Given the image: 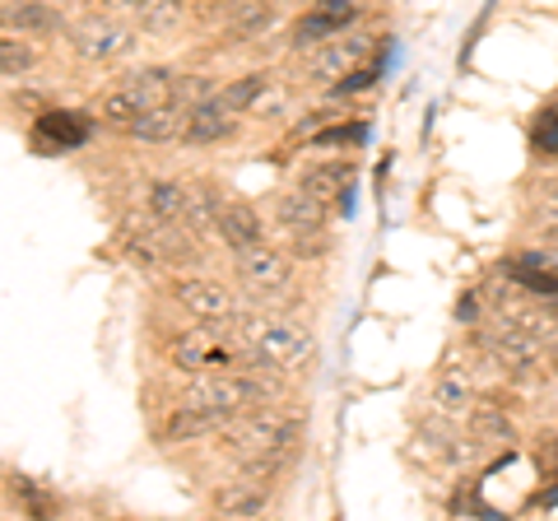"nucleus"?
Segmentation results:
<instances>
[{
  "mask_svg": "<svg viewBox=\"0 0 558 521\" xmlns=\"http://www.w3.org/2000/svg\"><path fill=\"white\" fill-rule=\"evenodd\" d=\"M233 344L242 363L266 373H293L312 359V336L299 322H284V317H242L233 326Z\"/></svg>",
  "mask_w": 558,
  "mask_h": 521,
  "instance_id": "nucleus-1",
  "label": "nucleus"
},
{
  "mask_svg": "<svg viewBox=\"0 0 558 521\" xmlns=\"http://www.w3.org/2000/svg\"><path fill=\"white\" fill-rule=\"evenodd\" d=\"M299 438V424L293 420H275L266 410H242L223 424V443L242 461L247 475H275L279 461H284V447Z\"/></svg>",
  "mask_w": 558,
  "mask_h": 521,
  "instance_id": "nucleus-2",
  "label": "nucleus"
},
{
  "mask_svg": "<svg viewBox=\"0 0 558 521\" xmlns=\"http://www.w3.org/2000/svg\"><path fill=\"white\" fill-rule=\"evenodd\" d=\"M266 401V387L256 377H238V373H191V387L182 396L186 410H196L201 420H209V428L229 424L233 414L242 410H256Z\"/></svg>",
  "mask_w": 558,
  "mask_h": 521,
  "instance_id": "nucleus-3",
  "label": "nucleus"
},
{
  "mask_svg": "<svg viewBox=\"0 0 558 521\" xmlns=\"http://www.w3.org/2000/svg\"><path fill=\"white\" fill-rule=\"evenodd\" d=\"M373 57V38L368 33H336V38H326L312 47L307 57V80L312 84H344L354 71H363Z\"/></svg>",
  "mask_w": 558,
  "mask_h": 521,
  "instance_id": "nucleus-4",
  "label": "nucleus"
},
{
  "mask_svg": "<svg viewBox=\"0 0 558 521\" xmlns=\"http://www.w3.org/2000/svg\"><path fill=\"white\" fill-rule=\"evenodd\" d=\"M172 363L182 373H219L238 363V344L229 331H219V322H201L196 331H182L172 340Z\"/></svg>",
  "mask_w": 558,
  "mask_h": 521,
  "instance_id": "nucleus-5",
  "label": "nucleus"
},
{
  "mask_svg": "<svg viewBox=\"0 0 558 521\" xmlns=\"http://www.w3.org/2000/svg\"><path fill=\"white\" fill-rule=\"evenodd\" d=\"M70 47L80 51V61L108 65V61H121L135 51V28L121 24V20H84L75 33H70Z\"/></svg>",
  "mask_w": 558,
  "mask_h": 521,
  "instance_id": "nucleus-6",
  "label": "nucleus"
},
{
  "mask_svg": "<svg viewBox=\"0 0 558 521\" xmlns=\"http://www.w3.org/2000/svg\"><path fill=\"white\" fill-rule=\"evenodd\" d=\"M238 275L252 293H279L289 284V256L266 242H252V247L238 252Z\"/></svg>",
  "mask_w": 558,
  "mask_h": 521,
  "instance_id": "nucleus-7",
  "label": "nucleus"
},
{
  "mask_svg": "<svg viewBox=\"0 0 558 521\" xmlns=\"http://www.w3.org/2000/svg\"><path fill=\"white\" fill-rule=\"evenodd\" d=\"M354 14H359L354 0H317V5L293 24V47H317L326 38H336V33L354 24Z\"/></svg>",
  "mask_w": 558,
  "mask_h": 521,
  "instance_id": "nucleus-8",
  "label": "nucleus"
},
{
  "mask_svg": "<svg viewBox=\"0 0 558 521\" xmlns=\"http://www.w3.org/2000/svg\"><path fill=\"white\" fill-rule=\"evenodd\" d=\"M238 131V108L223 94L191 102V121H186V145H219Z\"/></svg>",
  "mask_w": 558,
  "mask_h": 521,
  "instance_id": "nucleus-9",
  "label": "nucleus"
},
{
  "mask_svg": "<svg viewBox=\"0 0 558 521\" xmlns=\"http://www.w3.org/2000/svg\"><path fill=\"white\" fill-rule=\"evenodd\" d=\"M539 344L545 340H539L535 331H526L521 322H512V317L502 326H494V331H484V350L494 354L502 368H531V363L539 359Z\"/></svg>",
  "mask_w": 558,
  "mask_h": 521,
  "instance_id": "nucleus-10",
  "label": "nucleus"
},
{
  "mask_svg": "<svg viewBox=\"0 0 558 521\" xmlns=\"http://www.w3.org/2000/svg\"><path fill=\"white\" fill-rule=\"evenodd\" d=\"M186 121H191V102L168 98V102H159V108L140 112L131 135L135 141H149V145H172V141H186Z\"/></svg>",
  "mask_w": 558,
  "mask_h": 521,
  "instance_id": "nucleus-11",
  "label": "nucleus"
},
{
  "mask_svg": "<svg viewBox=\"0 0 558 521\" xmlns=\"http://www.w3.org/2000/svg\"><path fill=\"white\" fill-rule=\"evenodd\" d=\"M178 303L191 312V317H201V322H229V317H238V299L229 289H223L219 280H182L178 289Z\"/></svg>",
  "mask_w": 558,
  "mask_h": 521,
  "instance_id": "nucleus-12",
  "label": "nucleus"
},
{
  "mask_svg": "<svg viewBox=\"0 0 558 521\" xmlns=\"http://www.w3.org/2000/svg\"><path fill=\"white\" fill-rule=\"evenodd\" d=\"M433 410L442 420H461V414L475 410V373L465 363H447L438 373V381H433Z\"/></svg>",
  "mask_w": 558,
  "mask_h": 521,
  "instance_id": "nucleus-13",
  "label": "nucleus"
},
{
  "mask_svg": "<svg viewBox=\"0 0 558 521\" xmlns=\"http://www.w3.org/2000/svg\"><path fill=\"white\" fill-rule=\"evenodd\" d=\"M84 141H89V121H84L80 112H47L38 126H33V145L47 149V154H65V149H80Z\"/></svg>",
  "mask_w": 558,
  "mask_h": 521,
  "instance_id": "nucleus-14",
  "label": "nucleus"
},
{
  "mask_svg": "<svg viewBox=\"0 0 558 521\" xmlns=\"http://www.w3.org/2000/svg\"><path fill=\"white\" fill-rule=\"evenodd\" d=\"M260 508H266V489H260V480L247 475V480H229L215 489V512L219 517H260Z\"/></svg>",
  "mask_w": 558,
  "mask_h": 521,
  "instance_id": "nucleus-15",
  "label": "nucleus"
},
{
  "mask_svg": "<svg viewBox=\"0 0 558 521\" xmlns=\"http://www.w3.org/2000/svg\"><path fill=\"white\" fill-rule=\"evenodd\" d=\"M121 84H126L140 108L149 112V108H159V102L178 98V84H182V80H178V71H168V65H149V71H131Z\"/></svg>",
  "mask_w": 558,
  "mask_h": 521,
  "instance_id": "nucleus-16",
  "label": "nucleus"
},
{
  "mask_svg": "<svg viewBox=\"0 0 558 521\" xmlns=\"http://www.w3.org/2000/svg\"><path fill=\"white\" fill-rule=\"evenodd\" d=\"M322 205H326V201H317L307 186H299V191H289V196L275 205V219L284 223L289 233L307 238V233H317V223H322Z\"/></svg>",
  "mask_w": 558,
  "mask_h": 521,
  "instance_id": "nucleus-17",
  "label": "nucleus"
},
{
  "mask_svg": "<svg viewBox=\"0 0 558 521\" xmlns=\"http://www.w3.org/2000/svg\"><path fill=\"white\" fill-rule=\"evenodd\" d=\"M219 233H223V242H229L233 252H242V247H252V242H260V219L247 210V205H223L219 210Z\"/></svg>",
  "mask_w": 558,
  "mask_h": 521,
  "instance_id": "nucleus-18",
  "label": "nucleus"
},
{
  "mask_svg": "<svg viewBox=\"0 0 558 521\" xmlns=\"http://www.w3.org/2000/svg\"><path fill=\"white\" fill-rule=\"evenodd\" d=\"M186 201H191V186H186V182H178V178H154V182H149V210L159 215V219L182 223Z\"/></svg>",
  "mask_w": 558,
  "mask_h": 521,
  "instance_id": "nucleus-19",
  "label": "nucleus"
},
{
  "mask_svg": "<svg viewBox=\"0 0 558 521\" xmlns=\"http://www.w3.org/2000/svg\"><path fill=\"white\" fill-rule=\"evenodd\" d=\"M140 112H145V108H140V102H135V94L126 89V84H117V89L98 102V117L108 121V126H117V131H131Z\"/></svg>",
  "mask_w": 558,
  "mask_h": 521,
  "instance_id": "nucleus-20",
  "label": "nucleus"
},
{
  "mask_svg": "<svg viewBox=\"0 0 558 521\" xmlns=\"http://www.w3.org/2000/svg\"><path fill=\"white\" fill-rule=\"evenodd\" d=\"M5 28H10V33H14V28H20V33H61V14L33 0V5H20V10L5 14Z\"/></svg>",
  "mask_w": 558,
  "mask_h": 521,
  "instance_id": "nucleus-21",
  "label": "nucleus"
},
{
  "mask_svg": "<svg viewBox=\"0 0 558 521\" xmlns=\"http://www.w3.org/2000/svg\"><path fill=\"white\" fill-rule=\"evenodd\" d=\"M178 20H182V0H145V5L135 10V24L145 33H168Z\"/></svg>",
  "mask_w": 558,
  "mask_h": 521,
  "instance_id": "nucleus-22",
  "label": "nucleus"
},
{
  "mask_svg": "<svg viewBox=\"0 0 558 521\" xmlns=\"http://www.w3.org/2000/svg\"><path fill=\"white\" fill-rule=\"evenodd\" d=\"M475 438L488 447H508L512 443V424L498 410H475Z\"/></svg>",
  "mask_w": 558,
  "mask_h": 521,
  "instance_id": "nucleus-23",
  "label": "nucleus"
},
{
  "mask_svg": "<svg viewBox=\"0 0 558 521\" xmlns=\"http://www.w3.org/2000/svg\"><path fill=\"white\" fill-rule=\"evenodd\" d=\"M303 186L312 191L317 201H326V196H336V191L344 186V168H317V172H307L303 178Z\"/></svg>",
  "mask_w": 558,
  "mask_h": 521,
  "instance_id": "nucleus-24",
  "label": "nucleus"
},
{
  "mask_svg": "<svg viewBox=\"0 0 558 521\" xmlns=\"http://www.w3.org/2000/svg\"><path fill=\"white\" fill-rule=\"evenodd\" d=\"M0 61H5V75H28V65H33L28 51L14 43V33H10L5 43H0Z\"/></svg>",
  "mask_w": 558,
  "mask_h": 521,
  "instance_id": "nucleus-25",
  "label": "nucleus"
},
{
  "mask_svg": "<svg viewBox=\"0 0 558 521\" xmlns=\"http://www.w3.org/2000/svg\"><path fill=\"white\" fill-rule=\"evenodd\" d=\"M260 89H266V80H260V75H252V80H242V84H229V89H223V98H229L233 108L242 112V108H252Z\"/></svg>",
  "mask_w": 558,
  "mask_h": 521,
  "instance_id": "nucleus-26",
  "label": "nucleus"
},
{
  "mask_svg": "<svg viewBox=\"0 0 558 521\" xmlns=\"http://www.w3.org/2000/svg\"><path fill=\"white\" fill-rule=\"evenodd\" d=\"M535 145L545 154H558V108H549L545 117L535 121Z\"/></svg>",
  "mask_w": 558,
  "mask_h": 521,
  "instance_id": "nucleus-27",
  "label": "nucleus"
},
{
  "mask_svg": "<svg viewBox=\"0 0 558 521\" xmlns=\"http://www.w3.org/2000/svg\"><path fill=\"white\" fill-rule=\"evenodd\" d=\"M284 102H289L284 89H260L256 102H252V112H256V117H279V112H284Z\"/></svg>",
  "mask_w": 558,
  "mask_h": 521,
  "instance_id": "nucleus-28",
  "label": "nucleus"
},
{
  "mask_svg": "<svg viewBox=\"0 0 558 521\" xmlns=\"http://www.w3.org/2000/svg\"><path fill=\"white\" fill-rule=\"evenodd\" d=\"M539 219H545V223H539V238H545V242H554V247H558V210L549 205V210L539 215Z\"/></svg>",
  "mask_w": 558,
  "mask_h": 521,
  "instance_id": "nucleus-29",
  "label": "nucleus"
},
{
  "mask_svg": "<svg viewBox=\"0 0 558 521\" xmlns=\"http://www.w3.org/2000/svg\"><path fill=\"white\" fill-rule=\"evenodd\" d=\"M539 201H545V205H554V210H558V178H549L545 186H539Z\"/></svg>",
  "mask_w": 558,
  "mask_h": 521,
  "instance_id": "nucleus-30",
  "label": "nucleus"
},
{
  "mask_svg": "<svg viewBox=\"0 0 558 521\" xmlns=\"http://www.w3.org/2000/svg\"><path fill=\"white\" fill-rule=\"evenodd\" d=\"M457 317H461V322H475V299H461V303H457Z\"/></svg>",
  "mask_w": 558,
  "mask_h": 521,
  "instance_id": "nucleus-31",
  "label": "nucleus"
},
{
  "mask_svg": "<svg viewBox=\"0 0 558 521\" xmlns=\"http://www.w3.org/2000/svg\"><path fill=\"white\" fill-rule=\"evenodd\" d=\"M108 5H117V10H140L145 0H108Z\"/></svg>",
  "mask_w": 558,
  "mask_h": 521,
  "instance_id": "nucleus-32",
  "label": "nucleus"
}]
</instances>
